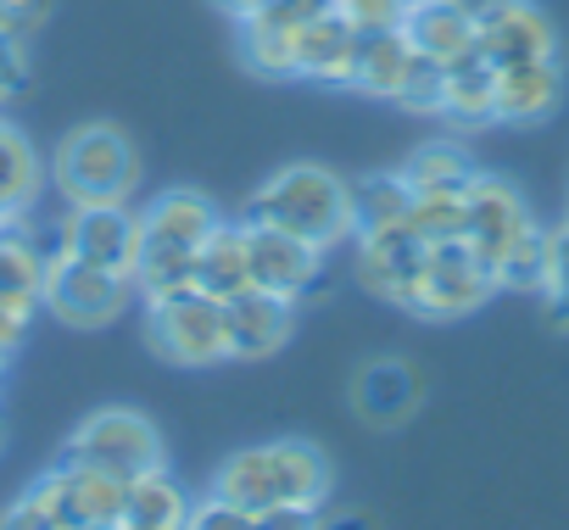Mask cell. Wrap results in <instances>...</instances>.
I'll return each instance as SVG.
<instances>
[{
  "instance_id": "cell-1",
  "label": "cell",
  "mask_w": 569,
  "mask_h": 530,
  "mask_svg": "<svg viewBox=\"0 0 569 530\" xmlns=\"http://www.w3.org/2000/svg\"><path fill=\"white\" fill-rule=\"evenodd\" d=\"M330 458L325 447L302 441V436H284V441H262V447H240L218 463L212 491L262 513L273 502H325L330 497Z\"/></svg>"
},
{
  "instance_id": "cell-45",
  "label": "cell",
  "mask_w": 569,
  "mask_h": 530,
  "mask_svg": "<svg viewBox=\"0 0 569 530\" xmlns=\"http://www.w3.org/2000/svg\"><path fill=\"white\" fill-rule=\"evenodd\" d=\"M408 7H413V0H408Z\"/></svg>"
},
{
  "instance_id": "cell-20",
  "label": "cell",
  "mask_w": 569,
  "mask_h": 530,
  "mask_svg": "<svg viewBox=\"0 0 569 530\" xmlns=\"http://www.w3.org/2000/svg\"><path fill=\"white\" fill-rule=\"evenodd\" d=\"M0 302L29 313L46 302V251L40 234L23 229V218H0Z\"/></svg>"
},
{
  "instance_id": "cell-30",
  "label": "cell",
  "mask_w": 569,
  "mask_h": 530,
  "mask_svg": "<svg viewBox=\"0 0 569 530\" xmlns=\"http://www.w3.org/2000/svg\"><path fill=\"white\" fill-rule=\"evenodd\" d=\"M441 96H447V62H436V57H425V51H413L408 57V73H402V84H397V107L402 112H419V118H441Z\"/></svg>"
},
{
  "instance_id": "cell-4",
  "label": "cell",
  "mask_w": 569,
  "mask_h": 530,
  "mask_svg": "<svg viewBox=\"0 0 569 530\" xmlns=\"http://www.w3.org/2000/svg\"><path fill=\"white\" fill-rule=\"evenodd\" d=\"M146 347L162 363H173V369H212V363H223L229 358L223 302L196 291V286L146 297Z\"/></svg>"
},
{
  "instance_id": "cell-39",
  "label": "cell",
  "mask_w": 569,
  "mask_h": 530,
  "mask_svg": "<svg viewBox=\"0 0 569 530\" xmlns=\"http://www.w3.org/2000/svg\"><path fill=\"white\" fill-rule=\"evenodd\" d=\"M29 319H34L29 308H12V302H0V352H7V358H12L18 347H23V336H29Z\"/></svg>"
},
{
  "instance_id": "cell-40",
  "label": "cell",
  "mask_w": 569,
  "mask_h": 530,
  "mask_svg": "<svg viewBox=\"0 0 569 530\" xmlns=\"http://www.w3.org/2000/svg\"><path fill=\"white\" fill-rule=\"evenodd\" d=\"M319 530H386L369 508H341V513H330V519H319Z\"/></svg>"
},
{
  "instance_id": "cell-5",
  "label": "cell",
  "mask_w": 569,
  "mask_h": 530,
  "mask_svg": "<svg viewBox=\"0 0 569 530\" xmlns=\"http://www.w3.org/2000/svg\"><path fill=\"white\" fill-rule=\"evenodd\" d=\"M51 173L73 207H107V201H129L140 162H134V146L118 123H79L57 146Z\"/></svg>"
},
{
  "instance_id": "cell-43",
  "label": "cell",
  "mask_w": 569,
  "mask_h": 530,
  "mask_svg": "<svg viewBox=\"0 0 569 530\" xmlns=\"http://www.w3.org/2000/svg\"><path fill=\"white\" fill-rule=\"evenodd\" d=\"M0 380H7V352H0Z\"/></svg>"
},
{
  "instance_id": "cell-7",
  "label": "cell",
  "mask_w": 569,
  "mask_h": 530,
  "mask_svg": "<svg viewBox=\"0 0 569 530\" xmlns=\"http://www.w3.org/2000/svg\"><path fill=\"white\" fill-rule=\"evenodd\" d=\"M123 486L129 480H112L107 469H90V463L62 452V463H51L29 486V497L57 519V530H118L123 524Z\"/></svg>"
},
{
  "instance_id": "cell-6",
  "label": "cell",
  "mask_w": 569,
  "mask_h": 530,
  "mask_svg": "<svg viewBox=\"0 0 569 530\" xmlns=\"http://www.w3.org/2000/svg\"><path fill=\"white\" fill-rule=\"evenodd\" d=\"M40 251H46V308H51L62 324H73V330H101V324H112V319L129 308L134 280L118 274V269H107V262L73 257V251L62 246V223H57L51 246L40 240Z\"/></svg>"
},
{
  "instance_id": "cell-44",
  "label": "cell",
  "mask_w": 569,
  "mask_h": 530,
  "mask_svg": "<svg viewBox=\"0 0 569 530\" xmlns=\"http://www.w3.org/2000/svg\"><path fill=\"white\" fill-rule=\"evenodd\" d=\"M0 436H7V430H0Z\"/></svg>"
},
{
  "instance_id": "cell-18",
  "label": "cell",
  "mask_w": 569,
  "mask_h": 530,
  "mask_svg": "<svg viewBox=\"0 0 569 530\" xmlns=\"http://www.w3.org/2000/svg\"><path fill=\"white\" fill-rule=\"evenodd\" d=\"M558 101H563L558 57L497 68V123H541V118L558 112Z\"/></svg>"
},
{
  "instance_id": "cell-17",
  "label": "cell",
  "mask_w": 569,
  "mask_h": 530,
  "mask_svg": "<svg viewBox=\"0 0 569 530\" xmlns=\"http://www.w3.org/2000/svg\"><path fill=\"white\" fill-rule=\"evenodd\" d=\"M358 51H363V34L330 7V12H319L313 23L297 29V79L352 90V79H358Z\"/></svg>"
},
{
  "instance_id": "cell-33",
  "label": "cell",
  "mask_w": 569,
  "mask_h": 530,
  "mask_svg": "<svg viewBox=\"0 0 569 530\" xmlns=\"http://www.w3.org/2000/svg\"><path fill=\"white\" fill-rule=\"evenodd\" d=\"M184 530H257V513L212 491V497L190 502V519H184Z\"/></svg>"
},
{
  "instance_id": "cell-19",
  "label": "cell",
  "mask_w": 569,
  "mask_h": 530,
  "mask_svg": "<svg viewBox=\"0 0 569 530\" xmlns=\"http://www.w3.org/2000/svg\"><path fill=\"white\" fill-rule=\"evenodd\" d=\"M190 286L229 302L234 291L251 286V251H246V218H218L212 234L201 240L196 251V269H190Z\"/></svg>"
},
{
  "instance_id": "cell-27",
  "label": "cell",
  "mask_w": 569,
  "mask_h": 530,
  "mask_svg": "<svg viewBox=\"0 0 569 530\" xmlns=\"http://www.w3.org/2000/svg\"><path fill=\"white\" fill-rule=\"evenodd\" d=\"M475 157L458 146V140H425L408 162H402V179L413 190H463L475 179Z\"/></svg>"
},
{
  "instance_id": "cell-3",
  "label": "cell",
  "mask_w": 569,
  "mask_h": 530,
  "mask_svg": "<svg viewBox=\"0 0 569 530\" xmlns=\"http://www.w3.org/2000/svg\"><path fill=\"white\" fill-rule=\"evenodd\" d=\"M223 212L212 207V196L201 190H162L146 212H140V262H134V286L140 297H162V291H179L190 286V269H196V251L201 240L212 234Z\"/></svg>"
},
{
  "instance_id": "cell-24",
  "label": "cell",
  "mask_w": 569,
  "mask_h": 530,
  "mask_svg": "<svg viewBox=\"0 0 569 530\" xmlns=\"http://www.w3.org/2000/svg\"><path fill=\"white\" fill-rule=\"evenodd\" d=\"M40 151L34 140L12 123L0 118V218H29V207L40 201Z\"/></svg>"
},
{
  "instance_id": "cell-9",
  "label": "cell",
  "mask_w": 569,
  "mask_h": 530,
  "mask_svg": "<svg viewBox=\"0 0 569 530\" xmlns=\"http://www.w3.org/2000/svg\"><path fill=\"white\" fill-rule=\"evenodd\" d=\"M491 291H497V274L469 251V240H441L425 257V274H419V291H413L408 313H419V319H463V313L486 308Z\"/></svg>"
},
{
  "instance_id": "cell-2",
  "label": "cell",
  "mask_w": 569,
  "mask_h": 530,
  "mask_svg": "<svg viewBox=\"0 0 569 530\" xmlns=\"http://www.w3.org/2000/svg\"><path fill=\"white\" fill-rule=\"evenodd\" d=\"M246 223H273L284 234H302L313 240L319 251L341 246L358 234L352 223V190L341 173L319 168V162H291V168H279L240 212Z\"/></svg>"
},
{
  "instance_id": "cell-34",
  "label": "cell",
  "mask_w": 569,
  "mask_h": 530,
  "mask_svg": "<svg viewBox=\"0 0 569 530\" xmlns=\"http://www.w3.org/2000/svg\"><path fill=\"white\" fill-rule=\"evenodd\" d=\"M336 12H341L358 34H386V29H402L408 0H336Z\"/></svg>"
},
{
  "instance_id": "cell-31",
  "label": "cell",
  "mask_w": 569,
  "mask_h": 530,
  "mask_svg": "<svg viewBox=\"0 0 569 530\" xmlns=\"http://www.w3.org/2000/svg\"><path fill=\"white\" fill-rule=\"evenodd\" d=\"M541 274H547V229L530 223L497 262V286L508 291H541Z\"/></svg>"
},
{
  "instance_id": "cell-15",
  "label": "cell",
  "mask_w": 569,
  "mask_h": 530,
  "mask_svg": "<svg viewBox=\"0 0 569 530\" xmlns=\"http://www.w3.org/2000/svg\"><path fill=\"white\" fill-rule=\"evenodd\" d=\"M419 402H425V380L408 358H375L352 374V408L375 430H397L402 419H413Z\"/></svg>"
},
{
  "instance_id": "cell-8",
  "label": "cell",
  "mask_w": 569,
  "mask_h": 530,
  "mask_svg": "<svg viewBox=\"0 0 569 530\" xmlns=\"http://www.w3.org/2000/svg\"><path fill=\"white\" fill-rule=\"evenodd\" d=\"M68 458L107 469L112 480H134L146 469H162V436L134 408H101L68 436Z\"/></svg>"
},
{
  "instance_id": "cell-42",
  "label": "cell",
  "mask_w": 569,
  "mask_h": 530,
  "mask_svg": "<svg viewBox=\"0 0 569 530\" xmlns=\"http://www.w3.org/2000/svg\"><path fill=\"white\" fill-rule=\"evenodd\" d=\"M218 7H223V12H229V18L240 23V18H251V12H262V7H268V0H218Z\"/></svg>"
},
{
  "instance_id": "cell-21",
  "label": "cell",
  "mask_w": 569,
  "mask_h": 530,
  "mask_svg": "<svg viewBox=\"0 0 569 530\" xmlns=\"http://www.w3.org/2000/svg\"><path fill=\"white\" fill-rule=\"evenodd\" d=\"M402 34L413 51L436 57V62H458L475 51V18H463L452 0H413V7L402 12Z\"/></svg>"
},
{
  "instance_id": "cell-46",
  "label": "cell",
  "mask_w": 569,
  "mask_h": 530,
  "mask_svg": "<svg viewBox=\"0 0 569 530\" xmlns=\"http://www.w3.org/2000/svg\"><path fill=\"white\" fill-rule=\"evenodd\" d=\"M563 223H569V218H563Z\"/></svg>"
},
{
  "instance_id": "cell-26",
  "label": "cell",
  "mask_w": 569,
  "mask_h": 530,
  "mask_svg": "<svg viewBox=\"0 0 569 530\" xmlns=\"http://www.w3.org/2000/svg\"><path fill=\"white\" fill-rule=\"evenodd\" d=\"M408 57H413V46H408V34H402V29L363 34V51H358V79H352V90L391 101V96H397V84H402V73H408Z\"/></svg>"
},
{
  "instance_id": "cell-29",
  "label": "cell",
  "mask_w": 569,
  "mask_h": 530,
  "mask_svg": "<svg viewBox=\"0 0 569 530\" xmlns=\"http://www.w3.org/2000/svg\"><path fill=\"white\" fill-rule=\"evenodd\" d=\"M408 223H413V234L425 246L463 240V190H413Z\"/></svg>"
},
{
  "instance_id": "cell-23",
  "label": "cell",
  "mask_w": 569,
  "mask_h": 530,
  "mask_svg": "<svg viewBox=\"0 0 569 530\" xmlns=\"http://www.w3.org/2000/svg\"><path fill=\"white\" fill-rule=\"evenodd\" d=\"M190 497L168 469H146L123 486V524L118 530H184Z\"/></svg>"
},
{
  "instance_id": "cell-38",
  "label": "cell",
  "mask_w": 569,
  "mask_h": 530,
  "mask_svg": "<svg viewBox=\"0 0 569 530\" xmlns=\"http://www.w3.org/2000/svg\"><path fill=\"white\" fill-rule=\"evenodd\" d=\"M0 530H57V519H51V513H46V508H40L29 491H23V497L7 508V513H0Z\"/></svg>"
},
{
  "instance_id": "cell-41",
  "label": "cell",
  "mask_w": 569,
  "mask_h": 530,
  "mask_svg": "<svg viewBox=\"0 0 569 530\" xmlns=\"http://www.w3.org/2000/svg\"><path fill=\"white\" fill-rule=\"evenodd\" d=\"M452 7H458L463 18H475V29H480L486 18H497L502 7H513V0H452Z\"/></svg>"
},
{
  "instance_id": "cell-12",
  "label": "cell",
  "mask_w": 569,
  "mask_h": 530,
  "mask_svg": "<svg viewBox=\"0 0 569 530\" xmlns=\"http://www.w3.org/2000/svg\"><path fill=\"white\" fill-rule=\"evenodd\" d=\"M530 223H536V218H530L525 196H519L508 179H497V173H475V179L463 184V240H469V251L486 262L491 274H497L502 251H508Z\"/></svg>"
},
{
  "instance_id": "cell-10",
  "label": "cell",
  "mask_w": 569,
  "mask_h": 530,
  "mask_svg": "<svg viewBox=\"0 0 569 530\" xmlns=\"http://www.w3.org/2000/svg\"><path fill=\"white\" fill-rule=\"evenodd\" d=\"M358 240V286L397 302V308H413V291H419V274H425V257L430 246L413 234V223H386V229H363L352 234Z\"/></svg>"
},
{
  "instance_id": "cell-36",
  "label": "cell",
  "mask_w": 569,
  "mask_h": 530,
  "mask_svg": "<svg viewBox=\"0 0 569 530\" xmlns=\"http://www.w3.org/2000/svg\"><path fill=\"white\" fill-rule=\"evenodd\" d=\"M46 18H51V0H0V29L18 40H34Z\"/></svg>"
},
{
  "instance_id": "cell-13",
  "label": "cell",
  "mask_w": 569,
  "mask_h": 530,
  "mask_svg": "<svg viewBox=\"0 0 569 530\" xmlns=\"http://www.w3.org/2000/svg\"><path fill=\"white\" fill-rule=\"evenodd\" d=\"M62 246L73 257L107 262V269L134 280V262H140V212H129L123 201L107 207H73V218L62 223Z\"/></svg>"
},
{
  "instance_id": "cell-14",
  "label": "cell",
  "mask_w": 569,
  "mask_h": 530,
  "mask_svg": "<svg viewBox=\"0 0 569 530\" xmlns=\"http://www.w3.org/2000/svg\"><path fill=\"white\" fill-rule=\"evenodd\" d=\"M223 319H229V358L240 363H257V358H273L297 330V302L291 297H273L262 286H246L223 302Z\"/></svg>"
},
{
  "instance_id": "cell-37",
  "label": "cell",
  "mask_w": 569,
  "mask_h": 530,
  "mask_svg": "<svg viewBox=\"0 0 569 530\" xmlns=\"http://www.w3.org/2000/svg\"><path fill=\"white\" fill-rule=\"evenodd\" d=\"M257 530H319V502H273L257 513Z\"/></svg>"
},
{
  "instance_id": "cell-22",
  "label": "cell",
  "mask_w": 569,
  "mask_h": 530,
  "mask_svg": "<svg viewBox=\"0 0 569 530\" xmlns=\"http://www.w3.org/2000/svg\"><path fill=\"white\" fill-rule=\"evenodd\" d=\"M441 118L458 123V129H486V123H497V68H491L480 51L447 62Z\"/></svg>"
},
{
  "instance_id": "cell-32",
  "label": "cell",
  "mask_w": 569,
  "mask_h": 530,
  "mask_svg": "<svg viewBox=\"0 0 569 530\" xmlns=\"http://www.w3.org/2000/svg\"><path fill=\"white\" fill-rule=\"evenodd\" d=\"M541 302L552 330H569V223L547 229V274H541Z\"/></svg>"
},
{
  "instance_id": "cell-25",
  "label": "cell",
  "mask_w": 569,
  "mask_h": 530,
  "mask_svg": "<svg viewBox=\"0 0 569 530\" xmlns=\"http://www.w3.org/2000/svg\"><path fill=\"white\" fill-rule=\"evenodd\" d=\"M240 62L262 79H297V23L268 7L240 18Z\"/></svg>"
},
{
  "instance_id": "cell-11",
  "label": "cell",
  "mask_w": 569,
  "mask_h": 530,
  "mask_svg": "<svg viewBox=\"0 0 569 530\" xmlns=\"http://www.w3.org/2000/svg\"><path fill=\"white\" fill-rule=\"evenodd\" d=\"M246 251H251V286L291 302L325 291V251L313 240L284 234L273 223H246Z\"/></svg>"
},
{
  "instance_id": "cell-35",
  "label": "cell",
  "mask_w": 569,
  "mask_h": 530,
  "mask_svg": "<svg viewBox=\"0 0 569 530\" xmlns=\"http://www.w3.org/2000/svg\"><path fill=\"white\" fill-rule=\"evenodd\" d=\"M23 84H29V40L0 29V107H7Z\"/></svg>"
},
{
  "instance_id": "cell-28",
  "label": "cell",
  "mask_w": 569,
  "mask_h": 530,
  "mask_svg": "<svg viewBox=\"0 0 569 530\" xmlns=\"http://www.w3.org/2000/svg\"><path fill=\"white\" fill-rule=\"evenodd\" d=\"M347 190H352V223H358V234H363V229L402 223L408 207H413V184H408L402 173H369V179H358V184H347Z\"/></svg>"
},
{
  "instance_id": "cell-16",
  "label": "cell",
  "mask_w": 569,
  "mask_h": 530,
  "mask_svg": "<svg viewBox=\"0 0 569 530\" xmlns=\"http://www.w3.org/2000/svg\"><path fill=\"white\" fill-rule=\"evenodd\" d=\"M475 51H480L491 68L541 62V57H558V29H552V18L536 7V0H513V7H502L497 18L480 23Z\"/></svg>"
}]
</instances>
